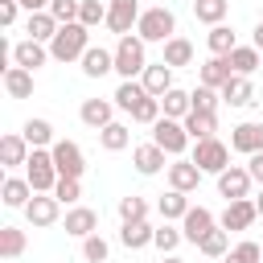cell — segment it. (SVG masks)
<instances>
[{
  "label": "cell",
  "instance_id": "obj_3",
  "mask_svg": "<svg viewBox=\"0 0 263 263\" xmlns=\"http://www.w3.org/2000/svg\"><path fill=\"white\" fill-rule=\"evenodd\" d=\"M136 33H140L148 45H164V41L177 33V16H173V8H168V4H152V8H144Z\"/></svg>",
  "mask_w": 263,
  "mask_h": 263
},
{
  "label": "cell",
  "instance_id": "obj_1",
  "mask_svg": "<svg viewBox=\"0 0 263 263\" xmlns=\"http://www.w3.org/2000/svg\"><path fill=\"white\" fill-rule=\"evenodd\" d=\"M86 49H90V29H86L82 21L62 25V29L53 33V41H49L53 62H82V53H86Z\"/></svg>",
  "mask_w": 263,
  "mask_h": 263
},
{
  "label": "cell",
  "instance_id": "obj_32",
  "mask_svg": "<svg viewBox=\"0 0 263 263\" xmlns=\"http://www.w3.org/2000/svg\"><path fill=\"white\" fill-rule=\"evenodd\" d=\"M181 123H185L189 140H210V136L218 132V115H214V111H189Z\"/></svg>",
  "mask_w": 263,
  "mask_h": 263
},
{
  "label": "cell",
  "instance_id": "obj_28",
  "mask_svg": "<svg viewBox=\"0 0 263 263\" xmlns=\"http://www.w3.org/2000/svg\"><path fill=\"white\" fill-rule=\"evenodd\" d=\"M222 103H226V107H247V103H255L251 78H247V74H234V78L222 86Z\"/></svg>",
  "mask_w": 263,
  "mask_h": 263
},
{
  "label": "cell",
  "instance_id": "obj_17",
  "mask_svg": "<svg viewBox=\"0 0 263 263\" xmlns=\"http://www.w3.org/2000/svg\"><path fill=\"white\" fill-rule=\"evenodd\" d=\"M115 99H86L82 107H78V119L86 123V127H95V132H103L111 119H115Z\"/></svg>",
  "mask_w": 263,
  "mask_h": 263
},
{
  "label": "cell",
  "instance_id": "obj_50",
  "mask_svg": "<svg viewBox=\"0 0 263 263\" xmlns=\"http://www.w3.org/2000/svg\"><path fill=\"white\" fill-rule=\"evenodd\" d=\"M21 8L25 12H41V8H49V0H21Z\"/></svg>",
  "mask_w": 263,
  "mask_h": 263
},
{
  "label": "cell",
  "instance_id": "obj_12",
  "mask_svg": "<svg viewBox=\"0 0 263 263\" xmlns=\"http://www.w3.org/2000/svg\"><path fill=\"white\" fill-rule=\"evenodd\" d=\"M164 160H168V152H164L156 140H148V144H136V152H132V164H136V173H140V177H156L160 168H168Z\"/></svg>",
  "mask_w": 263,
  "mask_h": 263
},
{
  "label": "cell",
  "instance_id": "obj_38",
  "mask_svg": "<svg viewBox=\"0 0 263 263\" xmlns=\"http://www.w3.org/2000/svg\"><path fill=\"white\" fill-rule=\"evenodd\" d=\"M197 251H201L205 259H222V255L230 251V230H226V226H214V230L197 242Z\"/></svg>",
  "mask_w": 263,
  "mask_h": 263
},
{
  "label": "cell",
  "instance_id": "obj_21",
  "mask_svg": "<svg viewBox=\"0 0 263 263\" xmlns=\"http://www.w3.org/2000/svg\"><path fill=\"white\" fill-rule=\"evenodd\" d=\"M33 185H29V177H4V189H0V201L8 205V210H25L29 201H33Z\"/></svg>",
  "mask_w": 263,
  "mask_h": 263
},
{
  "label": "cell",
  "instance_id": "obj_31",
  "mask_svg": "<svg viewBox=\"0 0 263 263\" xmlns=\"http://www.w3.org/2000/svg\"><path fill=\"white\" fill-rule=\"evenodd\" d=\"M4 90L12 99H29L33 95V70L25 66H4Z\"/></svg>",
  "mask_w": 263,
  "mask_h": 263
},
{
  "label": "cell",
  "instance_id": "obj_8",
  "mask_svg": "<svg viewBox=\"0 0 263 263\" xmlns=\"http://www.w3.org/2000/svg\"><path fill=\"white\" fill-rule=\"evenodd\" d=\"M140 0H107V29L111 33H136V25H140Z\"/></svg>",
  "mask_w": 263,
  "mask_h": 263
},
{
  "label": "cell",
  "instance_id": "obj_29",
  "mask_svg": "<svg viewBox=\"0 0 263 263\" xmlns=\"http://www.w3.org/2000/svg\"><path fill=\"white\" fill-rule=\"evenodd\" d=\"M156 214H160L164 222H181V218L189 214V193H181V189H168V193H160V201H156Z\"/></svg>",
  "mask_w": 263,
  "mask_h": 263
},
{
  "label": "cell",
  "instance_id": "obj_27",
  "mask_svg": "<svg viewBox=\"0 0 263 263\" xmlns=\"http://www.w3.org/2000/svg\"><path fill=\"white\" fill-rule=\"evenodd\" d=\"M152 234H156V226H148V218H144V222H123V226H119V242H123L127 251L152 247Z\"/></svg>",
  "mask_w": 263,
  "mask_h": 263
},
{
  "label": "cell",
  "instance_id": "obj_43",
  "mask_svg": "<svg viewBox=\"0 0 263 263\" xmlns=\"http://www.w3.org/2000/svg\"><path fill=\"white\" fill-rule=\"evenodd\" d=\"M160 115H164L160 99H156V95H148V99H144V103H140V107L132 111V123H144V127H152V123H156Z\"/></svg>",
  "mask_w": 263,
  "mask_h": 263
},
{
  "label": "cell",
  "instance_id": "obj_53",
  "mask_svg": "<svg viewBox=\"0 0 263 263\" xmlns=\"http://www.w3.org/2000/svg\"><path fill=\"white\" fill-rule=\"evenodd\" d=\"M255 205H259V218H263V193H259V197H255Z\"/></svg>",
  "mask_w": 263,
  "mask_h": 263
},
{
  "label": "cell",
  "instance_id": "obj_25",
  "mask_svg": "<svg viewBox=\"0 0 263 263\" xmlns=\"http://www.w3.org/2000/svg\"><path fill=\"white\" fill-rule=\"evenodd\" d=\"M226 62H230V70L234 74H255L259 66H263V49H255V45H234L230 53H226Z\"/></svg>",
  "mask_w": 263,
  "mask_h": 263
},
{
  "label": "cell",
  "instance_id": "obj_35",
  "mask_svg": "<svg viewBox=\"0 0 263 263\" xmlns=\"http://www.w3.org/2000/svg\"><path fill=\"white\" fill-rule=\"evenodd\" d=\"M99 144H103L107 152H123V148L132 144V127H127V123H119V119H111V123L99 132Z\"/></svg>",
  "mask_w": 263,
  "mask_h": 263
},
{
  "label": "cell",
  "instance_id": "obj_37",
  "mask_svg": "<svg viewBox=\"0 0 263 263\" xmlns=\"http://www.w3.org/2000/svg\"><path fill=\"white\" fill-rule=\"evenodd\" d=\"M205 45H210V53H218V58H226L238 41H234V29L222 21V25H210V33H205Z\"/></svg>",
  "mask_w": 263,
  "mask_h": 263
},
{
  "label": "cell",
  "instance_id": "obj_7",
  "mask_svg": "<svg viewBox=\"0 0 263 263\" xmlns=\"http://www.w3.org/2000/svg\"><path fill=\"white\" fill-rule=\"evenodd\" d=\"M25 222H29L33 230H45V226L62 222V201H58L53 193H33V201L25 205Z\"/></svg>",
  "mask_w": 263,
  "mask_h": 263
},
{
  "label": "cell",
  "instance_id": "obj_9",
  "mask_svg": "<svg viewBox=\"0 0 263 263\" xmlns=\"http://www.w3.org/2000/svg\"><path fill=\"white\" fill-rule=\"evenodd\" d=\"M53 164H58V173L62 177H78L82 181V173H86V156H82V148L74 144V140H53Z\"/></svg>",
  "mask_w": 263,
  "mask_h": 263
},
{
  "label": "cell",
  "instance_id": "obj_45",
  "mask_svg": "<svg viewBox=\"0 0 263 263\" xmlns=\"http://www.w3.org/2000/svg\"><path fill=\"white\" fill-rule=\"evenodd\" d=\"M119 218H123V222H144V218H148V201L136 197V193L119 197Z\"/></svg>",
  "mask_w": 263,
  "mask_h": 263
},
{
  "label": "cell",
  "instance_id": "obj_24",
  "mask_svg": "<svg viewBox=\"0 0 263 263\" xmlns=\"http://www.w3.org/2000/svg\"><path fill=\"white\" fill-rule=\"evenodd\" d=\"M140 82H144V90L148 95H164V90H173V66L168 62H148V70L140 74Z\"/></svg>",
  "mask_w": 263,
  "mask_h": 263
},
{
  "label": "cell",
  "instance_id": "obj_23",
  "mask_svg": "<svg viewBox=\"0 0 263 263\" xmlns=\"http://www.w3.org/2000/svg\"><path fill=\"white\" fill-rule=\"evenodd\" d=\"M111 70H115V49L90 45V49L82 53V74H86V78H103V74H111Z\"/></svg>",
  "mask_w": 263,
  "mask_h": 263
},
{
  "label": "cell",
  "instance_id": "obj_49",
  "mask_svg": "<svg viewBox=\"0 0 263 263\" xmlns=\"http://www.w3.org/2000/svg\"><path fill=\"white\" fill-rule=\"evenodd\" d=\"M247 168H251V177L263 185V152H255V156H247Z\"/></svg>",
  "mask_w": 263,
  "mask_h": 263
},
{
  "label": "cell",
  "instance_id": "obj_6",
  "mask_svg": "<svg viewBox=\"0 0 263 263\" xmlns=\"http://www.w3.org/2000/svg\"><path fill=\"white\" fill-rule=\"evenodd\" d=\"M152 140H156L173 160L193 144V140H189V132H185V123H181V119H168V115H160V119L152 123Z\"/></svg>",
  "mask_w": 263,
  "mask_h": 263
},
{
  "label": "cell",
  "instance_id": "obj_34",
  "mask_svg": "<svg viewBox=\"0 0 263 263\" xmlns=\"http://www.w3.org/2000/svg\"><path fill=\"white\" fill-rule=\"evenodd\" d=\"M160 107H164V115H168V119H185V115L193 111V95H189V90H181V86H173V90H164V95H160Z\"/></svg>",
  "mask_w": 263,
  "mask_h": 263
},
{
  "label": "cell",
  "instance_id": "obj_47",
  "mask_svg": "<svg viewBox=\"0 0 263 263\" xmlns=\"http://www.w3.org/2000/svg\"><path fill=\"white\" fill-rule=\"evenodd\" d=\"M49 12H53L62 25H70V21H78V12H82V0H49Z\"/></svg>",
  "mask_w": 263,
  "mask_h": 263
},
{
  "label": "cell",
  "instance_id": "obj_48",
  "mask_svg": "<svg viewBox=\"0 0 263 263\" xmlns=\"http://www.w3.org/2000/svg\"><path fill=\"white\" fill-rule=\"evenodd\" d=\"M16 12H21V0H0V25L4 29L16 21Z\"/></svg>",
  "mask_w": 263,
  "mask_h": 263
},
{
  "label": "cell",
  "instance_id": "obj_26",
  "mask_svg": "<svg viewBox=\"0 0 263 263\" xmlns=\"http://www.w3.org/2000/svg\"><path fill=\"white\" fill-rule=\"evenodd\" d=\"M111 99H115V107H119V111H127V115H132V111L148 99V90H144V82H140V78H123V82L115 86V95H111Z\"/></svg>",
  "mask_w": 263,
  "mask_h": 263
},
{
  "label": "cell",
  "instance_id": "obj_52",
  "mask_svg": "<svg viewBox=\"0 0 263 263\" xmlns=\"http://www.w3.org/2000/svg\"><path fill=\"white\" fill-rule=\"evenodd\" d=\"M222 263H247V259H242V255H238V251H234V247H230V251H226V255H222Z\"/></svg>",
  "mask_w": 263,
  "mask_h": 263
},
{
  "label": "cell",
  "instance_id": "obj_51",
  "mask_svg": "<svg viewBox=\"0 0 263 263\" xmlns=\"http://www.w3.org/2000/svg\"><path fill=\"white\" fill-rule=\"evenodd\" d=\"M251 45H255V49H263V21L251 29Z\"/></svg>",
  "mask_w": 263,
  "mask_h": 263
},
{
  "label": "cell",
  "instance_id": "obj_11",
  "mask_svg": "<svg viewBox=\"0 0 263 263\" xmlns=\"http://www.w3.org/2000/svg\"><path fill=\"white\" fill-rule=\"evenodd\" d=\"M49 58H53V53H49V45H45V41L25 37V41H16V45H12V66H25V70H33V74H37Z\"/></svg>",
  "mask_w": 263,
  "mask_h": 263
},
{
  "label": "cell",
  "instance_id": "obj_39",
  "mask_svg": "<svg viewBox=\"0 0 263 263\" xmlns=\"http://www.w3.org/2000/svg\"><path fill=\"white\" fill-rule=\"evenodd\" d=\"M230 12V0H193V16L201 25H222Z\"/></svg>",
  "mask_w": 263,
  "mask_h": 263
},
{
  "label": "cell",
  "instance_id": "obj_44",
  "mask_svg": "<svg viewBox=\"0 0 263 263\" xmlns=\"http://www.w3.org/2000/svg\"><path fill=\"white\" fill-rule=\"evenodd\" d=\"M53 197H58L62 205H78V197H82V181H78V177H58Z\"/></svg>",
  "mask_w": 263,
  "mask_h": 263
},
{
  "label": "cell",
  "instance_id": "obj_13",
  "mask_svg": "<svg viewBox=\"0 0 263 263\" xmlns=\"http://www.w3.org/2000/svg\"><path fill=\"white\" fill-rule=\"evenodd\" d=\"M255 218H259V205H255L251 197H234V201H226L218 226H226V230H247Z\"/></svg>",
  "mask_w": 263,
  "mask_h": 263
},
{
  "label": "cell",
  "instance_id": "obj_4",
  "mask_svg": "<svg viewBox=\"0 0 263 263\" xmlns=\"http://www.w3.org/2000/svg\"><path fill=\"white\" fill-rule=\"evenodd\" d=\"M230 152H234L230 144H222L218 136H210V140H193V156H189V160H193L201 173H214V177H218L222 168H230Z\"/></svg>",
  "mask_w": 263,
  "mask_h": 263
},
{
  "label": "cell",
  "instance_id": "obj_40",
  "mask_svg": "<svg viewBox=\"0 0 263 263\" xmlns=\"http://www.w3.org/2000/svg\"><path fill=\"white\" fill-rule=\"evenodd\" d=\"M181 242H185V234H181V230H177L173 222H164V226H156V234H152V247H156L160 255H173V251H177Z\"/></svg>",
  "mask_w": 263,
  "mask_h": 263
},
{
  "label": "cell",
  "instance_id": "obj_46",
  "mask_svg": "<svg viewBox=\"0 0 263 263\" xmlns=\"http://www.w3.org/2000/svg\"><path fill=\"white\" fill-rule=\"evenodd\" d=\"M78 21H82L86 29H95V25H107V0H82V12H78Z\"/></svg>",
  "mask_w": 263,
  "mask_h": 263
},
{
  "label": "cell",
  "instance_id": "obj_20",
  "mask_svg": "<svg viewBox=\"0 0 263 263\" xmlns=\"http://www.w3.org/2000/svg\"><path fill=\"white\" fill-rule=\"evenodd\" d=\"M58 29H62V21H58L49 8H41V12H29V16H25V33H29L33 41H45V45H49Z\"/></svg>",
  "mask_w": 263,
  "mask_h": 263
},
{
  "label": "cell",
  "instance_id": "obj_30",
  "mask_svg": "<svg viewBox=\"0 0 263 263\" xmlns=\"http://www.w3.org/2000/svg\"><path fill=\"white\" fill-rule=\"evenodd\" d=\"M160 62H168L173 70H177V66H193V41L173 33V37L164 41V53H160Z\"/></svg>",
  "mask_w": 263,
  "mask_h": 263
},
{
  "label": "cell",
  "instance_id": "obj_2",
  "mask_svg": "<svg viewBox=\"0 0 263 263\" xmlns=\"http://www.w3.org/2000/svg\"><path fill=\"white\" fill-rule=\"evenodd\" d=\"M148 70V41L140 33H123L115 41V74L119 78H140Z\"/></svg>",
  "mask_w": 263,
  "mask_h": 263
},
{
  "label": "cell",
  "instance_id": "obj_41",
  "mask_svg": "<svg viewBox=\"0 0 263 263\" xmlns=\"http://www.w3.org/2000/svg\"><path fill=\"white\" fill-rule=\"evenodd\" d=\"M82 259H86V263H107V259H111V242H107L99 230L86 234V238H82Z\"/></svg>",
  "mask_w": 263,
  "mask_h": 263
},
{
  "label": "cell",
  "instance_id": "obj_36",
  "mask_svg": "<svg viewBox=\"0 0 263 263\" xmlns=\"http://www.w3.org/2000/svg\"><path fill=\"white\" fill-rule=\"evenodd\" d=\"M25 247H29V238L21 226H0V259H21Z\"/></svg>",
  "mask_w": 263,
  "mask_h": 263
},
{
  "label": "cell",
  "instance_id": "obj_5",
  "mask_svg": "<svg viewBox=\"0 0 263 263\" xmlns=\"http://www.w3.org/2000/svg\"><path fill=\"white\" fill-rule=\"evenodd\" d=\"M25 177H29V185L37 189V193H53V185H58V164H53V152L49 148H33V156H29V164H25Z\"/></svg>",
  "mask_w": 263,
  "mask_h": 263
},
{
  "label": "cell",
  "instance_id": "obj_42",
  "mask_svg": "<svg viewBox=\"0 0 263 263\" xmlns=\"http://www.w3.org/2000/svg\"><path fill=\"white\" fill-rule=\"evenodd\" d=\"M189 95H193V111H214V115H218V107H222V90H214V86H201V82H197Z\"/></svg>",
  "mask_w": 263,
  "mask_h": 263
},
{
  "label": "cell",
  "instance_id": "obj_22",
  "mask_svg": "<svg viewBox=\"0 0 263 263\" xmlns=\"http://www.w3.org/2000/svg\"><path fill=\"white\" fill-rule=\"evenodd\" d=\"M95 230H99V214H95L90 205H70V210H66V234L86 238V234H95Z\"/></svg>",
  "mask_w": 263,
  "mask_h": 263
},
{
  "label": "cell",
  "instance_id": "obj_19",
  "mask_svg": "<svg viewBox=\"0 0 263 263\" xmlns=\"http://www.w3.org/2000/svg\"><path fill=\"white\" fill-rule=\"evenodd\" d=\"M29 156H33V144H29L21 132H8V136L0 140V160H4V168L29 164Z\"/></svg>",
  "mask_w": 263,
  "mask_h": 263
},
{
  "label": "cell",
  "instance_id": "obj_15",
  "mask_svg": "<svg viewBox=\"0 0 263 263\" xmlns=\"http://www.w3.org/2000/svg\"><path fill=\"white\" fill-rule=\"evenodd\" d=\"M230 148H234V152H242V156L263 152V123H255V119L234 123V127H230Z\"/></svg>",
  "mask_w": 263,
  "mask_h": 263
},
{
  "label": "cell",
  "instance_id": "obj_18",
  "mask_svg": "<svg viewBox=\"0 0 263 263\" xmlns=\"http://www.w3.org/2000/svg\"><path fill=\"white\" fill-rule=\"evenodd\" d=\"M230 78H234V70H230V62H226V58H218V53H214V58H205V62L197 66V82H201V86L222 90Z\"/></svg>",
  "mask_w": 263,
  "mask_h": 263
},
{
  "label": "cell",
  "instance_id": "obj_16",
  "mask_svg": "<svg viewBox=\"0 0 263 263\" xmlns=\"http://www.w3.org/2000/svg\"><path fill=\"white\" fill-rule=\"evenodd\" d=\"M164 173H168V189H181V193H193V189L201 185V177H205V173H201L193 160H185V156H177Z\"/></svg>",
  "mask_w": 263,
  "mask_h": 263
},
{
  "label": "cell",
  "instance_id": "obj_33",
  "mask_svg": "<svg viewBox=\"0 0 263 263\" xmlns=\"http://www.w3.org/2000/svg\"><path fill=\"white\" fill-rule=\"evenodd\" d=\"M21 136L33 144V148H53V123L49 119H41V115H33V119H25V127H21Z\"/></svg>",
  "mask_w": 263,
  "mask_h": 263
},
{
  "label": "cell",
  "instance_id": "obj_10",
  "mask_svg": "<svg viewBox=\"0 0 263 263\" xmlns=\"http://www.w3.org/2000/svg\"><path fill=\"white\" fill-rule=\"evenodd\" d=\"M251 185H255V177H251L247 164H230V168L218 173V193H222L226 201H234V197H251Z\"/></svg>",
  "mask_w": 263,
  "mask_h": 263
},
{
  "label": "cell",
  "instance_id": "obj_54",
  "mask_svg": "<svg viewBox=\"0 0 263 263\" xmlns=\"http://www.w3.org/2000/svg\"><path fill=\"white\" fill-rule=\"evenodd\" d=\"M164 263H185V259H177V255H168V259H164Z\"/></svg>",
  "mask_w": 263,
  "mask_h": 263
},
{
  "label": "cell",
  "instance_id": "obj_14",
  "mask_svg": "<svg viewBox=\"0 0 263 263\" xmlns=\"http://www.w3.org/2000/svg\"><path fill=\"white\" fill-rule=\"evenodd\" d=\"M214 226H218V218H214L205 205H189V214L181 218V234H185V242H193V247H197Z\"/></svg>",
  "mask_w": 263,
  "mask_h": 263
}]
</instances>
